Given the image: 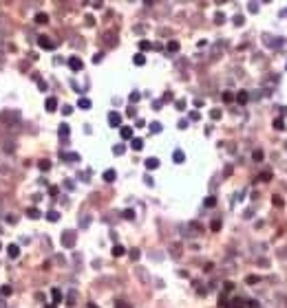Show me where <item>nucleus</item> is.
<instances>
[{
    "label": "nucleus",
    "instance_id": "f257e3e1",
    "mask_svg": "<svg viewBox=\"0 0 287 308\" xmlns=\"http://www.w3.org/2000/svg\"><path fill=\"white\" fill-rule=\"evenodd\" d=\"M75 244V233L73 231H64L62 233V247H73Z\"/></svg>",
    "mask_w": 287,
    "mask_h": 308
},
{
    "label": "nucleus",
    "instance_id": "f03ea898",
    "mask_svg": "<svg viewBox=\"0 0 287 308\" xmlns=\"http://www.w3.org/2000/svg\"><path fill=\"white\" fill-rule=\"evenodd\" d=\"M38 44H40V49H46V51H53V49H55V42H51L49 38H40V40H38Z\"/></svg>",
    "mask_w": 287,
    "mask_h": 308
},
{
    "label": "nucleus",
    "instance_id": "7ed1b4c3",
    "mask_svg": "<svg viewBox=\"0 0 287 308\" xmlns=\"http://www.w3.org/2000/svg\"><path fill=\"white\" fill-rule=\"evenodd\" d=\"M69 66H71V70H75V73H77V70H82L84 64H82L80 57H69Z\"/></svg>",
    "mask_w": 287,
    "mask_h": 308
},
{
    "label": "nucleus",
    "instance_id": "20e7f679",
    "mask_svg": "<svg viewBox=\"0 0 287 308\" xmlns=\"http://www.w3.org/2000/svg\"><path fill=\"white\" fill-rule=\"evenodd\" d=\"M108 123H111L113 128H115V125H119V123H121V114H119V112H111V114H108Z\"/></svg>",
    "mask_w": 287,
    "mask_h": 308
},
{
    "label": "nucleus",
    "instance_id": "39448f33",
    "mask_svg": "<svg viewBox=\"0 0 287 308\" xmlns=\"http://www.w3.org/2000/svg\"><path fill=\"white\" fill-rule=\"evenodd\" d=\"M157 167H159V159H155V156L146 159V169H157Z\"/></svg>",
    "mask_w": 287,
    "mask_h": 308
},
{
    "label": "nucleus",
    "instance_id": "423d86ee",
    "mask_svg": "<svg viewBox=\"0 0 287 308\" xmlns=\"http://www.w3.org/2000/svg\"><path fill=\"white\" fill-rule=\"evenodd\" d=\"M55 108H58V99L55 97H49V99H46V110H49V112H55Z\"/></svg>",
    "mask_w": 287,
    "mask_h": 308
},
{
    "label": "nucleus",
    "instance_id": "0eeeda50",
    "mask_svg": "<svg viewBox=\"0 0 287 308\" xmlns=\"http://www.w3.org/2000/svg\"><path fill=\"white\" fill-rule=\"evenodd\" d=\"M131 145H133V150H135V152H139V150H144V141H141V139H135V137H133V139H131Z\"/></svg>",
    "mask_w": 287,
    "mask_h": 308
},
{
    "label": "nucleus",
    "instance_id": "6e6552de",
    "mask_svg": "<svg viewBox=\"0 0 287 308\" xmlns=\"http://www.w3.org/2000/svg\"><path fill=\"white\" fill-rule=\"evenodd\" d=\"M7 251H9V258H18V255H20L18 244H9V247H7Z\"/></svg>",
    "mask_w": 287,
    "mask_h": 308
},
{
    "label": "nucleus",
    "instance_id": "1a4fd4ad",
    "mask_svg": "<svg viewBox=\"0 0 287 308\" xmlns=\"http://www.w3.org/2000/svg\"><path fill=\"white\" fill-rule=\"evenodd\" d=\"M115 178H117L115 169H106V172H104V180H106V183H113Z\"/></svg>",
    "mask_w": 287,
    "mask_h": 308
},
{
    "label": "nucleus",
    "instance_id": "9d476101",
    "mask_svg": "<svg viewBox=\"0 0 287 308\" xmlns=\"http://www.w3.org/2000/svg\"><path fill=\"white\" fill-rule=\"evenodd\" d=\"M172 161H175V163H183V161H186V154H183L181 150H177V152L172 154Z\"/></svg>",
    "mask_w": 287,
    "mask_h": 308
},
{
    "label": "nucleus",
    "instance_id": "9b49d317",
    "mask_svg": "<svg viewBox=\"0 0 287 308\" xmlns=\"http://www.w3.org/2000/svg\"><path fill=\"white\" fill-rule=\"evenodd\" d=\"M119 132H121V139H133V128H128V125H124Z\"/></svg>",
    "mask_w": 287,
    "mask_h": 308
},
{
    "label": "nucleus",
    "instance_id": "f8f14e48",
    "mask_svg": "<svg viewBox=\"0 0 287 308\" xmlns=\"http://www.w3.org/2000/svg\"><path fill=\"white\" fill-rule=\"evenodd\" d=\"M124 253H126V249L121 247V244H115V247H113V255H115V258H121Z\"/></svg>",
    "mask_w": 287,
    "mask_h": 308
},
{
    "label": "nucleus",
    "instance_id": "ddd939ff",
    "mask_svg": "<svg viewBox=\"0 0 287 308\" xmlns=\"http://www.w3.org/2000/svg\"><path fill=\"white\" fill-rule=\"evenodd\" d=\"M133 62H135V66H144V64H146V57H144V53H137L135 57H133Z\"/></svg>",
    "mask_w": 287,
    "mask_h": 308
},
{
    "label": "nucleus",
    "instance_id": "4468645a",
    "mask_svg": "<svg viewBox=\"0 0 287 308\" xmlns=\"http://www.w3.org/2000/svg\"><path fill=\"white\" fill-rule=\"evenodd\" d=\"M247 99H250V95H247L245 90H241V93H236V101H239V104H247Z\"/></svg>",
    "mask_w": 287,
    "mask_h": 308
},
{
    "label": "nucleus",
    "instance_id": "2eb2a0df",
    "mask_svg": "<svg viewBox=\"0 0 287 308\" xmlns=\"http://www.w3.org/2000/svg\"><path fill=\"white\" fill-rule=\"evenodd\" d=\"M35 22H38V24H46V22H49V15L46 13H38L35 15Z\"/></svg>",
    "mask_w": 287,
    "mask_h": 308
},
{
    "label": "nucleus",
    "instance_id": "dca6fc26",
    "mask_svg": "<svg viewBox=\"0 0 287 308\" xmlns=\"http://www.w3.org/2000/svg\"><path fill=\"white\" fill-rule=\"evenodd\" d=\"M51 295H53V302H62V291H60V288H53V291H51Z\"/></svg>",
    "mask_w": 287,
    "mask_h": 308
},
{
    "label": "nucleus",
    "instance_id": "f3484780",
    "mask_svg": "<svg viewBox=\"0 0 287 308\" xmlns=\"http://www.w3.org/2000/svg\"><path fill=\"white\" fill-rule=\"evenodd\" d=\"M77 106H80V108H84V110H88V108H91V99H86V97H82V99L77 101Z\"/></svg>",
    "mask_w": 287,
    "mask_h": 308
},
{
    "label": "nucleus",
    "instance_id": "a211bd4d",
    "mask_svg": "<svg viewBox=\"0 0 287 308\" xmlns=\"http://www.w3.org/2000/svg\"><path fill=\"white\" fill-rule=\"evenodd\" d=\"M27 216H31V218H40V211H38V209H35V207H29V209H27Z\"/></svg>",
    "mask_w": 287,
    "mask_h": 308
},
{
    "label": "nucleus",
    "instance_id": "6ab92c4d",
    "mask_svg": "<svg viewBox=\"0 0 287 308\" xmlns=\"http://www.w3.org/2000/svg\"><path fill=\"white\" fill-rule=\"evenodd\" d=\"M58 218H60V214H58V211H49V214H46V220H49V222H55Z\"/></svg>",
    "mask_w": 287,
    "mask_h": 308
},
{
    "label": "nucleus",
    "instance_id": "aec40b11",
    "mask_svg": "<svg viewBox=\"0 0 287 308\" xmlns=\"http://www.w3.org/2000/svg\"><path fill=\"white\" fill-rule=\"evenodd\" d=\"M168 51H170V53L179 51V42H175V40H172V42H168Z\"/></svg>",
    "mask_w": 287,
    "mask_h": 308
},
{
    "label": "nucleus",
    "instance_id": "412c9836",
    "mask_svg": "<svg viewBox=\"0 0 287 308\" xmlns=\"http://www.w3.org/2000/svg\"><path fill=\"white\" fill-rule=\"evenodd\" d=\"M274 128L276 130H285V121L283 119H274Z\"/></svg>",
    "mask_w": 287,
    "mask_h": 308
},
{
    "label": "nucleus",
    "instance_id": "4be33fe9",
    "mask_svg": "<svg viewBox=\"0 0 287 308\" xmlns=\"http://www.w3.org/2000/svg\"><path fill=\"white\" fill-rule=\"evenodd\" d=\"M150 132H161V123H157V121H152V123H150Z\"/></svg>",
    "mask_w": 287,
    "mask_h": 308
},
{
    "label": "nucleus",
    "instance_id": "5701e85b",
    "mask_svg": "<svg viewBox=\"0 0 287 308\" xmlns=\"http://www.w3.org/2000/svg\"><path fill=\"white\" fill-rule=\"evenodd\" d=\"M214 205H217V198H214V196H208L206 198V207H214Z\"/></svg>",
    "mask_w": 287,
    "mask_h": 308
},
{
    "label": "nucleus",
    "instance_id": "b1692460",
    "mask_svg": "<svg viewBox=\"0 0 287 308\" xmlns=\"http://www.w3.org/2000/svg\"><path fill=\"white\" fill-rule=\"evenodd\" d=\"M60 137H69V125H66V123L60 125Z\"/></svg>",
    "mask_w": 287,
    "mask_h": 308
},
{
    "label": "nucleus",
    "instance_id": "393cba45",
    "mask_svg": "<svg viewBox=\"0 0 287 308\" xmlns=\"http://www.w3.org/2000/svg\"><path fill=\"white\" fill-rule=\"evenodd\" d=\"M38 167H40L42 172H46V169L51 167V163H49V161H40V163H38Z\"/></svg>",
    "mask_w": 287,
    "mask_h": 308
},
{
    "label": "nucleus",
    "instance_id": "a878e982",
    "mask_svg": "<svg viewBox=\"0 0 287 308\" xmlns=\"http://www.w3.org/2000/svg\"><path fill=\"white\" fill-rule=\"evenodd\" d=\"M124 218H126V220H133V218H135V211H133V209H126V211H124Z\"/></svg>",
    "mask_w": 287,
    "mask_h": 308
},
{
    "label": "nucleus",
    "instance_id": "bb28decb",
    "mask_svg": "<svg viewBox=\"0 0 287 308\" xmlns=\"http://www.w3.org/2000/svg\"><path fill=\"white\" fill-rule=\"evenodd\" d=\"M150 46H152V44H150V42H146V40H141V42H139V49H141V51H148Z\"/></svg>",
    "mask_w": 287,
    "mask_h": 308
},
{
    "label": "nucleus",
    "instance_id": "cd10ccee",
    "mask_svg": "<svg viewBox=\"0 0 287 308\" xmlns=\"http://www.w3.org/2000/svg\"><path fill=\"white\" fill-rule=\"evenodd\" d=\"M272 203L276 205V207H283V205H285V203H283V198H281V196H274V198H272Z\"/></svg>",
    "mask_w": 287,
    "mask_h": 308
},
{
    "label": "nucleus",
    "instance_id": "c85d7f7f",
    "mask_svg": "<svg viewBox=\"0 0 287 308\" xmlns=\"http://www.w3.org/2000/svg\"><path fill=\"white\" fill-rule=\"evenodd\" d=\"M232 99H234V95H232V93H223V101H225V104H230Z\"/></svg>",
    "mask_w": 287,
    "mask_h": 308
},
{
    "label": "nucleus",
    "instance_id": "c756f323",
    "mask_svg": "<svg viewBox=\"0 0 287 308\" xmlns=\"http://www.w3.org/2000/svg\"><path fill=\"white\" fill-rule=\"evenodd\" d=\"M0 293H2V295H11V286H9V284H5V286L0 288Z\"/></svg>",
    "mask_w": 287,
    "mask_h": 308
},
{
    "label": "nucleus",
    "instance_id": "7c9ffc66",
    "mask_svg": "<svg viewBox=\"0 0 287 308\" xmlns=\"http://www.w3.org/2000/svg\"><path fill=\"white\" fill-rule=\"evenodd\" d=\"M124 150H126L124 145H115V148H113V152H115L117 156H119V154H124Z\"/></svg>",
    "mask_w": 287,
    "mask_h": 308
},
{
    "label": "nucleus",
    "instance_id": "2f4dec72",
    "mask_svg": "<svg viewBox=\"0 0 287 308\" xmlns=\"http://www.w3.org/2000/svg\"><path fill=\"white\" fill-rule=\"evenodd\" d=\"M210 114H212V119H221V110H219V108H214Z\"/></svg>",
    "mask_w": 287,
    "mask_h": 308
},
{
    "label": "nucleus",
    "instance_id": "473e14b6",
    "mask_svg": "<svg viewBox=\"0 0 287 308\" xmlns=\"http://www.w3.org/2000/svg\"><path fill=\"white\" fill-rule=\"evenodd\" d=\"M252 156H254V161H263V152H261V150H256Z\"/></svg>",
    "mask_w": 287,
    "mask_h": 308
},
{
    "label": "nucleus",
    "instance_id": "72a5a7b5",
    "mask_svg": "<svg viewBox=\"0 0 287 308\" xmlns=\"http://www.w3.org/2000/svg\"><path fill=\"white\" fill-rule=\"evenodd\" d=\"M219 229H221V220H214L212 222V231H219Z\"/></svg>",
    "mask_w": 287,
    "mask_h": 308
},
{
    "label": "nucleus",
    "instance_id": "f704fd0d",
    "mask_svg": "<svg viewBox=\"0 0 287 308\" xmlns=\"http://www.w3.org/2000/svg\"><path fill=\"white\" fill-rule=\"evenodd\" d=\"M131 258H133V260H139V249H133V251H131Z\"/></svg>",
    "mask_w": 287,
    "mask_h": 308
},
{
    "label": "nucleus",
    "instance_id": "c9c22d12",
    "mask_svg": "<svg viewBox=\"0 0 287 308\" xmlns=\"http://www.w3.org/2000/svg\"><path fill=\"white\" fill-rule=\"evenodd\" d=\"M135 101H139V93H133L131 95V104H135Z\"/></svg>",
    "mask_w": 287,
    "mask_h": 308
},
{
    "label": "nucleus",
    "instance_id": "e433bc0d",
    "mask_svg": "<svg viewBox=\"0 0 287 308\" xmlns=\"http://www.w3.org/2000/svg\"><path fill=\"white\" fill-rule=\"evenodd\" d=\"M115 308H131V306H128L126 302H117V304H115Z\"/></svg>",
    "mask_w": 287,
    "mask_h": 308
},
{
    "label": "nucleus",
    "instance_id": "4c0bfd02",
    "mask_svg": "<svg viewBox=\"0 0 287 308\" xmlns=\"http://www.w3.org/2000/svg\"><path fill=\"white\" fill-rule=\"evenodd\" d=\"M199 117H201L199 112H190V119H192V121H199Z\"/></svg>",
    "mask_w": 287,
    "mask_h": 308
},
{
    "label": "nucleus",
    "instance_id": "58836bf2",
    "mask_svg": "<svg viewBox=\"0 0 287 308\" xmlns=\"http://www.w3.org/2000/svg\"><path fill=\"white\" fill-rule=\"evenodd\" d=\"M269 178H272V174H269V172H265V174H261V180H269Z\"/></svg>",
    "mask_w": 287,
    "mask_h": 308
},
{
    "label": "nucleus",
    "instance_id": "ea45409f",
    "mask_svg": "<svg viewBox=\"0 0 287 308\" xmlns=\"http://www.w3.org/2000/svg\"><path fill=\"white\" fill-rule=\"evenodd\" d=\"M71 110H73L71 106H64V108H62V114H71Z\"/></svg>",
    "mask_w": 287,
    "mask_h": 308
},
{
    "label": "nucleus",
    "instance_id": "a19ab883",
    "mask_svg": "<svg viewBox=\"0 0 287 308\" xmlns=\"http://www.w3.org/2000/svg\"><path fill=\"white\" fill-rule=\"evenodd\" d=\"M223 20H225V15H223V13H217V22H219V24H221Z\"/></svg>",
    "mask_w": 287,
    "mask_h": 308
},
{
    "label": "nucleus",
    "instance_id": "79ce46f5",
    "mask_svg": "<svg viewBox=\"0 0 287 308\" xmlns=\"http://www.w3.org/2000/svg\"><path fill=\"white\" fill-rule=\"evenodd\" d=\"M179 128H181V130H183V128H188V121H186V119H181V121H179Z\"/></svg>",
    "mask_w": 287,
    "mask_h": 308
},
{
    "label": "nucleus",
    "instance_id": "37998d69",
    "mask_svg": "<svg viewBox=\"0 0 287 308\" xmlns=\"http://www.w3.org/2000/svg\"><path fill=\"white\" fill-rule=\"evenodd\" d=\"M250 11H252V13H256V11H258V5H254V2H252V5H250Z\"/></svg>",
    "mask_w": 287,
    "mask_h": 308
},
{
    "label": "nucleus",
    "instance_id": "c03bdc74",
    "mask_svg": "<svg viewBox=\"0 0 287 308\" xmlns=\"http://www.w3.org/2000/svg\"><path fill=\"white\" fill-rule=\"evenodd\" d=\"M234 308H241V302H234Z\"/></svg>",
    "mask_w": 287,
    "mask_h": 308
},
{
    "label": "nucleus",
    "instance_id": "a18cd8bd",
    "mask_svg": "<svg viewBox=\"0 0 287 308\" xmlns=\"http://www.w3.org/2000/svg\"><path fill=\"white\" fill-rule=\"evenodd\" d=\"M88 308H97V306H95V304H88Z\"/></svg>",
    "mask_w": 287,
    "mask_h": 308
},
{
    "label": "nucleus",
    "instance_id": "49530a36",
    "mask_svg": "<svg viewBox=\"0 0 287 308\" xmlns=\"http://www.w3.org/2000/svg\"><path fill=\"white\" fill-rule=\"evenodd\" d=\"M0 249H2V244H0Z\"/></svg>",
    "mask_w": 287,
    "mask_h": 308
}]
</instances>
